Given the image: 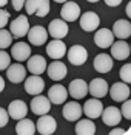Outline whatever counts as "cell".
<instances>
[{"mask_svg":"<svg viewBox=\"0 0 131 135\" xmlns=\"http://www.w3.org/2000/svg\"><path fill=\"white\" fill-rule=\"evenodd\" d=\"M125 13H127V16H128V17H131V3H128V5H127Z\"/></svg>","mask_w":131,"mask_h":135,"instance_id":"39","label":"cell"},{"mask_svg":"<svg viewBox=\"0 0 131 135\" xmlns=\"http://www.w3.org/2000/svg\"><path fill=\"white\" fill-rule=\"evenodd\" d=\"M48 34L52 39H63L68 34V25L63 19H54L48 25Z\"/></svg>","mask_w":131,"mask_h":135,"instance_id":"8","label":"cell"},{"mask_svg":"<svg viewBox=\"0 0 131 135\" xmlns=\"http://www.w3.org/2000/svg\"><path fill=\"white\" fill-rule=\"evenodd\" d=\"M131 47L128 42H125L123 39H119L117 42H113L111 44V56L117 61H123L130 56Z\"/></svg>","mask_w":131,"mask_h":135,"instance_id":"14","label":"cell"},{"mask_svg":"<svg viewBox=\"0 0 131 135\" xmlns=\"http://www.w3.org/2000/svg\"><path fill=\"white\" fill-rule=\"evenodd\" d=\"M3 89H5V79H3V78L0 76V93L3 92Z\"/></svg>","mask_w":131,"mask_h":135,"instance_id":"40","label":"cell"},{"mask_svg":"<svg viewBox=\"0 0 131 135\" xmlns=\"http://www.w3.org/2000/svg\"><path fill=\"white\" fill-rule=\"evenodd\" d=\"M63 118L66 121H77L79 118L83 115V110H82V106L79 104L77 101H69L63 106Z\"/></svg>","mask_w":131,"mask_h":135,"instance_id":"20","label":"cell"},{"mask_svg":"<svg viewBox=\"0 0 131 135\" xmlns=\"http://www.w3.org/2000/svg\"><path fill=\"white\" fill-rule=\"evenodd\" d=\"M119 76H120L122 82L130 84L131 82V64H123L122 68H120V71H119Z\"/></svg>","mask_w":131,"mask_h":135,"instance_id":"31","label":"cell"},{"mask_svg":"<svg viewBox=\"0 0 131 135\" xmlns=\"http://www.w3.org/2000/svg\"><path fill=\"white\" fill-rule=\"evenodd\" d=\"M86 2H90V3H96V2H99V0H86Z\"/></svg>","mask_w":131,"mask_h":135,"instance_id":"43","label":"cell"},{"mask_svg":"<svg viewBox=\"0 0 131 135\" xmlns=\"http://www.w3.org/2000/svg\"><path fill=\"white\" fill-rule=\"evenodd\" d=\"M88 93V84L83 79H73L68 85V95H71L74 99H82Z\"/></svg>","mask_w":131,"mask_h":135,"instance_id":"16","label":"cell"},{"mask_svg":"<svg viewBox=\"0 0 131 135\" xmlns=\"http://www.w3.org/2000/svg\"><path fill=\"white\" fill-rule=\"evenodd\" d=\"M11 64V54L0 50V70H6Z\"/></svg>","mask_w":131,"mask_h":135,"instance_id":"32","label":"cell"},{"mask_svg":"<svg viewBox=\"0 0 131 135\" xmlns=\"http://www.w3.org/2000/svg\"><path fill=\"white\" fill-rule=\"evenodd\" d=\"M25 2H26V0H11L13 8L15 9V11H22V8L25 6Z\"/></svg>","mask_w":131,"mask_h":135,"instance_id":"36","label":"cell"},{"mask_svg":"<svg viewBox=\"0 0 131 135\" xmlns=\"http://www.w3.org/2000/svg\"><path fill=\"white\" fill-rule=\"evenodd\" d=\"M46 71H48V76L51 78L52 81H62L68 73V68L63 62H60L59 59L54 61L50 64V67H46Z\"/></svg>","mask_w":131,"mask_h":135,"instance_id":"25","label":"cell"},{"mask_svg":"<svg viewBox=\"0 0 131 135\" xmlns=\"http://www.w3.org/2000/svg\"><path fill=\"white\" fill-rule=\"evenodd\" d=\"M6 3H8V0H0V8H3Z\"/></svg>","mask_w":131,"mask_h":135,"instance_id":"41","label":"cell"},{"mask_svg":"<svg viewBox=\"0 0 131 135\" xmlns=\"http://www.w3.org/2000/svg\"><path fill=\"white\" fill-rule=\"evenodd\" d=\"M66 56L69 64L73 65H83L88 59V51L82 45H73L69 50H66Z\"/></svg>","mask_w":131,"mask_h":135,"instance_id":"4","label":"cell"},{"mask_svg":"<svg viewBox=\"0 0 131 135\" xmlns=\"http://www.w3.org/2000/svg\"><path fill=\"white\" fill-rule=\"evenodd\" d=\"M80 6H79L76 2H65L63 6H62V11L60 16L65 22H74L80 17Z\"/></svg>","mask_w":131,"mask_h":135,"instance_id":"12","label":"cell"},{"mask_svg":"<svg viewBox=\"0 0 131 135\" xmlns=\"http://www.w3.org/2000/svg\"><path fill=\"white\" fill-rule=\"evenodd\" d=\"M113 34H114V37H117V39H128L131 36V23L130 20H123V19H119L114 22V25H113Z\"/></svg>","mask_w":131,"mask_h":135,"instance_id":"26","label":"cell"},{"mask_svg":"<svg viewBox=\"0 0 131 135\" xmlns=\"http://www.w3.org/2000/svg\"><path fill=\"white\" fill-rule=\"evenodd\" d=\"M15 134L17 135H34L36 134V124H34V121H31L28 118L19 120L17 126H15Z\"/></svg>","mask_w":131,"mask_h":135,"instance_id":"29","label":"cell"},{"mask_svg":"<svg viewBox=\"0 0 131 135\" xmlns=\"http://www.w3.org/2000/svg\"><path fill=\"white\" fill-rule=\"evenodd\" d=\"M11 44H13L11 31H8L5 28H0V50H5V48L11 47Z\"/></svg>","mask_w":131,"mask_h":135,"instance_id":"30","label":"cell"},{"mask_svg":"<svg viewBox=\"0 0 131 135\" xmlns=\"http://www.w3.org/2000/svg\"><path fill=\"white\" fill-rule=\"evenodd\" d=\"M6 76L13 84H20L25 81L26 68L22 64H9V67L6 68Z\"/></svg>","mask_w":131,"mask_h":135,"instance_id":"21","label":"cell"},{"mask_svg":"<svg viewBox=\"0 0 131 135\" xmlns=\"http://www.w3.org/2000/svg\"><path fill=\"white\" fill-rule=\"evenodd\" d=\"M111 135H122L125 134V131L123 129H120V127H114V129H111V132H110Z\"/></svg>","mask_w":131,"mask_h":135,"instance_id":"38","label":"cell"},{"mask_svg":"<svg viewBox=\"0 0 131 135\" xmlns=\"http://www.w3.org/2000/svg\"><path fill=\"white\" fill-rule=\"evenodd\" d=\"M9 17H11V14L8 13L6 9L0 8V28H5L6 25H8V22H9Z\"/></svg>","mask_w":131,"mask_h":135,"instance_id":"34","label":"cell"},{"mask_svg":"<svg viewBox=\"0 0 131 135\" xmlns=\"http://www.w3.org/2000/svg\"><path fill=\"white\" fill-rule=\"evenodd\" d=\"M66 98H68V90L62 84H54L52 87H50V92H48V99L51 101V104H62L65 103Z\"/></svg>","mask_w":131,"mask_h":135,"instance_id":"22","label":"cell"},{"mask_svg":"<svg viewBox=\"0 0 131 135\" xmlns=\"http://www.w3.org/2000/svg\"><path fill=\"white\" fill-rule=\"evenodd\" d=\"M110 95H111V99H113V101L122 103V101H125V99L130 98V87H128V84H125V82H114V84L111 85Z\"/></svg>","mask_w":131,"mask_h":135,"instance_id":"19","label":"cell"},{"mask_svg":"<svg viewBox=\"0 0 131 135\" xmlns=\"http://www.w3.org/2000/svg\"><path fill=\"white\" fill-rule=\"evenodd\" d=\"M105 3H106L108 6H119V5L122 3V0H105Z\"/></svg>","mask_w":131,"mask_h":135,"instance_id":"37","label":"cell"},{"mask_svg":"<svg viewBox=\"0 0 131 135\" xmlns=\"http://www.w3.org/2000/svg\"><path fill=\"white\" fill-rule=\"evenodd\" d=\"M26 14H34L39 17H45L50 14V0H26L25 2Z\"/></svg>","mask_w":131,"mask_h":135,"instance_id":"1","label":"cell"},{"mask_svg":"<svg viewBox=\"0 0 131 135\" xmlns=\"http://www.w3.org/2000/svg\"><path fill=\"white\" fill-rule=\"evenodd\" d=\"M108 82L102 79V78H96L88 84V92L94 96V98H103L108 95Z\"/></svg>","mask_w":131,"mask_h":135,"instance_id":"24","label":"cell"},{"mask_svg":"<svg viewBox=\"0 0 131 135\" xmlns=\"http://www.w3.org/2000/svg\"><path fill=\"white\" fill-rule=\"evenodd\" d=\"M56 129H57V123L54 120V117L51 115H48V113H45V115H40L39 121L36 124V131L42 135H51L56 132Z\"/></svg>","mask_w":131,"mask_h":135,"instance_id":"6","label":"cell"},{"mask_svg":"<svg viewBox=\"0 0 131 135\" xmlns=\"http://www.w3.org/2000/svg\"><path fill=\"white\" fill-rule=\"evenodd\" d=\"M28 71H31L32 75H42L45 70H46V59L40 54L36 56H29L28 59V64H26Z\"/></svg>","mask_w":131,"mask_h":135,"instance_id":"27","label":"cell"},{"mask_svg":"<svg viewBox=\"0 0 131 135\" xmlns=\"http://www.w3.org/2000/svg\"><path fill=\"white\" fill-rule=\"evenodd\" d=\"M45 89V81L40 78V75H32L25 78V90L29 95H39Z\"/></svg>","mask_w":131,"mask_h":135,"instance_id":"15","label":"cell"},{"mask_svg":"<svg viewBox=\"0 0 131 135\" xmlns=\"http://www.w3.org/2000/svg\"><path fill=\"white\" fill-rule=\"evenodd\" d=\"M26 36H28V41H29L31 45L40 47V45L46 44V41H48V30L43 28L42 25H36V27L29 28Z\"/></svg>","mask_w":131,"mask_h":135,"instance_id":"5","label":"cell"},{"mask_svg":"<svg viewBox=\"0 0 131 135\" xmlns=\"http://www.w3.org/2000/svg\"><path fill=\"white\" fill-rule=\"evenodd\" d=\"M8 113H9V117L13 118V120H22V118H25L26 113H28V106H26L25 101H22V99H14L9 103V106H8Z\"/></svg>","mask_w":131,"mask_h":135,"instance_id":"17","label":"cell"},{"mask_svg":"<svg viewBox=\"0 0 131 135\" xmlns=\"http://www.w3.org/2000/svg\"><path fill=\"white\" fill-rule=\"evenodd\" d=\"M9 121V113L6 109H2L0 107V127H5Z\"/></svg>","mask_w":131,"mask_h":135,"instance_id":"35","label":"cell"},{"mask_svg":"<svg viewBox=\"0 0 131 135\" xmlns=\"http://www.w3.org/2000/svg\"><path fill=\"white\" fill-rule=\"evenodd\" d=\"M102 117V121L106 124V126H117L120 120H122V113H120V109H117L116 106H110L102 110L100 113Z\"/></svg>","mask_w":131,"mask_h":135,"instance_id":"18","label":"cell"},{"mask_svg":"<svg viewBox=\"0 0 131 135\" xmlns=\"http://www.w3.org/2000/svg\"><path fill=\"white\" fill-rule=\"evenodd\" d=\"M80 28L86 33H91V31H96L99 25H100V17L99 14H96L94 11H86V13L80 14Z\"/></svg>","mask_w":131,"mask_h":135,"instance_id":"3","label":"cell"},{"mask_svg":"<svg viewBox=\"0 0 131 135\" xmlns=\"http://www.w3.org/2000/svg\"><path fill=\"white\" fill-rule=\"evenodd\" d=\"M31 112L34 115H45L50 112L51 109V101L48 99V96H42V95H34V98L31 99Z\"/></svg>","mask_w":131,"mask_h":135,"instance_id":"7","label":"cell"},{"mask_svg":"<svg viewBox=\"0 0 131 135\" xmlns=\"http://www.w3.org/2000/svg\"><path fill=\"white\" fill-rule=\"evenodd\" d=\"M92 65H94V70L99 71V73H108L114 67V61H113L111 56H108L106 53H100L94 57Z\"/></svg>","mask_w":131,"mask_h":135,"instance_id":"11","label":"cell"},{"mask_svg":"<svg viewBox=\"0 0 131 135\" xmlns=\"http://www.w3.org/2000/svg\"><path fill=\"white\" fill-rule=\"evenodd\" d=\"M9 31L14 37H25L29 31V20L28 17L20 14L19 17H15L14 20H11L9 23Z\"/></svg>","mask_w":131,"mask_h":135,"instance_id":"2","label":"cell"},{"mask_svg":"<svg viewBox=\"0 0 131 135\" xmlns=\"http://www.w3.org/2000/svg\"><path fill=\"white\" fill-rule=\"evenodd\" d=\"M11 56L17 62H23L26 59H29V56H31V47H29V44L15 42L13 45V48H11Z\"/></svg>","mask_w":131,"mask_h":135,"instance_id":"23","label":"cell"},{"mask_svg":"<svg viewBox=\"0 0 131 135\" xmlns=\"http://www.w3.org/2000/svg\"><path fill=\"white\" fill-rule=\"evenodd\" d=\"M46 53H48V56H50L51 59H54V61L62 59L66 54L65 42L62 41V39H52V41L46 45Z\"/></svg>","mask_w":131,"mask_h":135,"instance_id":"10","label":"cell"},{"mask_svg":"<svg viewBox=\"0 0 131 135\" xmlns=\"http://www.w3.org/2000/svg\"><path fill=\"white\" fill-rule=\"evenodd\" d=\"M76 134L77 135H94L96 134V124L91 121V118L77 120L76 124Z\"/></svg>","mask_w":131,"mask_h":135,"instance_id":"28","label":"cell"},{"mask_svg":"<svg viewBox=\"0 0 131 135\" xmlns=\"http://www.w3.org/2000/svg\"><path fill=\"white\" fill-rule=\"evenodd\" d=\"M54 2H57V3H65V2H68V0H54Z\"/></svg>","mask_w":131,"mask_h":135,"instance_id":"42","label":"cell"},{"mask_svg":"<svg viewBox=\"0 0 131 135\" xmlns=\"http://www.w3.org/2000/svg\"><path fill=\"white\" fill-rule=\"evenodd\" d=\"M120 113H122V117H123V118L131 120V101H130V99L122 101V109H120Z\"/></svg>","mask_w":131,"mask_h":135,"instance_id":"33","label":"cell"},{"mask_svg":"<svg viewBox=\"0 0 131 135\" xmlns=\"http://www.w3.org/2000/svg\"><path fill=\"white\" fill-rule=\"evenodd\" d=\"M113 42H114V34H113L111 30L100 28V30L96 31V34H94V44L99 48H108V47H111Z\"/></svg>","mask_w":131,"mask_h":135,"instance_id":"13","label":"cell"},{"mask_svg":"<svg viewBox=\"0 0 131 135\" xmlns=\"http://www.w3.org/2000/svg\"><path fill=\"white\" fill-rule=\"evenodd\" d=\"M82 110L86 115V118L94 120V118H99L100 117V113L103 110V104H102V101H99V98H91V99L85 101Z\"/></svg>","mask_w":131,"mask_h":135,"instance_id":"9","label":"cell"}]
</instances>
